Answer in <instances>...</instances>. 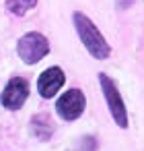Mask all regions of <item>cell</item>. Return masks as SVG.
I'll return each mask as SVG.
<instances>
[{
	"instance_id": "1",
	"label": "cell",
	"mask_w": 144,
	"mask_h": 151,
	"mask_svg": "<svg viewBox=\"0 0 144 151\" xmlns=\"http://www.w3.org/2000/svg\"><path fill=\"white\" fill-rule=\"evenodd\" d=\"M74 25H76V31H78L80 40H82V44L87 46V50L97 60H105L109 56V46H107L105 37L99 33V29L82 13H74Z\"/></svg>"
},
{
	"instance_id": "2",
	"label": "cell",
	"mask_w": 144,
	"mask_h": 151,
	"mask_svg": "<svg viewBox=\"0 0 144 151\" xmlns=\"http://www.w3.org/2000/svg\"><path fill=\"white\" fill-rule=\"evenodd\" d=\"M17 50H19V56L23 58V62L35 64L50 52V44L41 33H27V35L21 37Z\"/></svg>"
},
{
	"instance_id": "3",
	"label": "cell",
	"mask_w": 144,
	"mask_h": 151,
	"mask_svg": "<svg viewBox=\"0 0 144 151\" xmlns=\"http://www.w3.org/2000/svg\"><path fill=\"white\" fill-rule=\"evenodd\" d=\"M101 87H103V93H105V99H107V106L113 114V120L117 122V126H128V114H126V104L119 95V91L115 89L113 81L107 77V75H101Z\"/></svg>"
},
{
	"instance_id": "4",
	"label": "cell",
	"mask_w": 144,
	"mask_h": 151,
	"mask_svg": "<svg viewBox=\"0 0 144 151\" xmlns=\"http://www.w3.org/2000/svg\"><path fill=\"white\" fill-rule=\"evenodd\" d=\"M27 95H29V85H27V81L21 79V77H15V79H11L9 85L4 87L0 101H2V106L9 108V110H17V108H21V106L25 104Z\"/></svg>"
},
{
	"instance_id": "5",
	"label": "cell",
	"mask_w": 144,
	"mask_h": 151,
	"mask_svg": "<svg viewBox=\"0 0 144 151\" xmlns=\"http://www.w3.org/2000/svg\"><path fill=\"white\" fill-rule=\"evenodd\" d=\"M56 110L64 120H76L84 110V95L78 89H70L58 99Z\"/></svg>"
},
{
	"instance_id": "6",
	"label": "cell",
	"mask_w": 144,
	"mask_h": 151,
	"mask_svg": "<svg viewBox=\"0 0 144 151\" xmlns=\"http://www.w3.org/2000/svg\"><path fill=\"white\" fill-rule=\"evenodd\" d=\"M62 85H64V73L58 66H52L45 73H41V77L37 81V89H39L41 97H54Z\"/></svg>"
},
{
	"instance_id": "7",
	"label": "cell",
	"mask_w": 144,
	"mask_h": 151,
	"mask_svg": "<svg viewBox=\"0 0 144 151\" xmlns=\"http://www.w3.org/2000/svg\"><path fill=\"white\" fill-rule=\"evenodd\" d=\"M52 130H54V126H52V120L48 118V114H39L33 118V132L37 139L48 141L52 137Z\"/></svg>"
},
{
	"instance_id": "8",
	"label": "cell",
	"mask_w": 144,
	"mask_h": 151,
	"mask_svg": "<svg viewBox=\"0 0 144 151\" xmlns=\"http://www.w3.org/2000/svg\"><path fill=\"white\" fill-rule=\"evenodd\" d=\"M37 4V0H6V6L11 13L15 15H25L29 9H33Z\"/></svg>"
}]
</instances>
